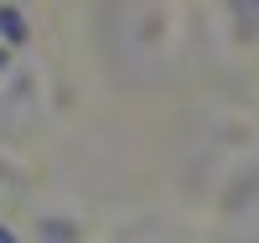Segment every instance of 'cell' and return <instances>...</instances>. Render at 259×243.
<instances>
[{"instance_id": "obj_1", "label": "cell", "mask_w": 259, "mask_h": 243, "mask_svg": "<svg viewBox=\"0 0 259 243\" xmlns=\"http://www.w3.org/2000/svg\"><path fill=\"white\" fill-rule=\"evenodd\" d=\"M0 31H6V41H21V36H26V26H21L16 11H0Z\"/></svg>"}, {"instance_id": "obj_2", "label": "cell", "mask_w": 259, "mask_h": 243, "mask_svg": "<svg viewBox=\"0 0 259 243\" xmlns=\"http://www.w3.org/2000/svg\"><path fill=\"white\" fill-rule=\"evenodd\" d=\"M0 243H11V233H6V228H0Z\"/></svg>"}]
</instances>
